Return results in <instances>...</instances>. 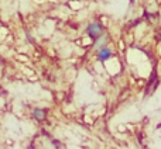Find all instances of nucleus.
<instances>
[{"instance_id": "nucleus-1", "label": "nucleus", "mask_w": 161, "mask_h": 149, "mask_svg": "<svg viewBox=\"0 0 161 149\" xmlns=\"http://www.w3.org/2000/svg\"><path fill=\"white\" fill-rule=\"evenodd\" d=\"M103 31H105V28H103V25L100 24V23H91V24L86 27V34H88V37L91 39H93V41H97V39L102 37Z\"/></svg>"}, {"instance_id": "nucleus-2", "label": "nucleus", "mask_w": 161, "mask_h": 149, "mask_svg": "<svg viewBox=\"0 0 161 149\" xmlns=\"http://www.w3.org/2000/svg\"><path fill=\"white\" fill-rule=\"evenodd\" d=\"M112 56H113V52H112L110 48L103 47V48H100V49L97 51L96 58H97V61L99 62H106V61H109Z\"/></svg>"}, {"instance_id": "nucleus-3", "label": "nucleus", "mask_w": 161, "mask_h": 149, "mask_svg": "<svg viewBox=\"0 0 161 149\" xmlns=\"http://www.w3.org/2000/svg\"><path fill=\"white\" fill-rule=\"evenodd\" d=\"M33 117L37 120V121H44L45 117H47V110H44V108H34Z\"/></svg>"}]
</instances>
